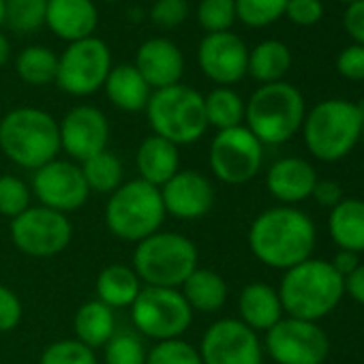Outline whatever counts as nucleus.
Wrapping results in <instances>:
<instances>
[{"label":"nucleus","instance_id":"1","mask_svg":"<svg viewBox=\"0 0 364 364\" xmlns=\"http://www.w3.org/2000/svg\"><path fill=\"white\" fill-rule=\"evenodd\" d=\"M317 232L309 215L291 206L264 210L249 228L251 253L270 268L289 270L313 257Z\"/></svg>","mask_w":364,"mask_h":364},{"label":"nucleus","instance_id":"2","mask_svg":"<svg viewBox=\"0 0 364 364\" xmlns=\"http://www.w3.org/2000/svg\"><path fill=\"white\" fill-rule=\"evenodd\" d=\"M277 291L287 317L319 321L338 306L345 285L330 262L311 257L285 270Z\"/></svg>","mask_w":364,"mask_h":364},{"label":"nucleus","instance_id":"3","mask_svg":"<svg viewBox=\"0 0 364 364\" xmlns=\"http://www.w3.org/2000/svg\"><path fill=\"white\" fill-rule=\"evenodd\" d=\"M364 107L345 99H326L317 103L302 122L306 150L323 161L334 163L345 159L360 141Z\"/></svg>","mask_w":364,"mask_h":364},{"label":"nucleus","instance_id":"4","mask_svg":"<svg viewBox=\"0 0 364 364\" xmlns=\"http://www.w3.org/2000/svg\"><path fill=\"white\" fill-rule=\"evenodd\" d=\"M0 150L24 169H39L60 152L58 122L37 107L11 109L0 120Z\"/></svg>","mask_w":364,"mask_h":364},{"label":"nucleus","instance_id":"5","mask_svg":"<svg viewBox=\"0 0 364 364\" xmlns=\"http://www.w3.org/2000/svg\"><path fill=\"white\" fill-rule=\"evenodd\" d=\"M306 107L302 92L287 84H262L245 105L247 129L262 144H285L291 139L304 122Z\"/></svg>","mask_w":364,"mask_h":364},{"label":"nucleus","instance_id":"6","mask_svg":"<svg viewBox=\"0 0 364 364\" xmlns=\"http://www.w3.org/2000/svg\"><path fill=\"white\" fill-rule=\"evenodd\" d=\"M146 116L154 135L173 146L196 144L208 129L204 95L185 84L154 90L146 105Z\"/></svg>","mask_w":364,"mask_h":364},{"label":"nucleus","instance_id":"7","mask_svg":"<svg viewBox=\"0 0 364 364\" xmlns=\"http://www.w3.org/2000/svg\"><path fill=\"white\" fill-rule=\"evenodd\" d=\"M198 247L182 234L156 232L137 242L133 251V270L150 287L178 289L198 268Z\"/></svg>","mask_w":364,"mask_h":364},{"label":"nucleus","instance_id":"8","mask_svg":"<svg viewBox=\"0 0 364 364\" xmlns=\"http://www.w3.org/2000/svg\"><path fill=\"white\" fill-rule=\"evenodd\" d=\"M165 208L161 191L146 180L135 178L120 185L107 200L105 225L107 230L127 242H141L156 234L163 225Z\"/></svg>","mask_w":364,"mask_h":364},{"label":"nucleus","instance_id":"9","mask_svg":"<svg viewBox=\"0 0 364 364\" xmlns=\"http://www.w3.org/2000/svg\"><path fill=\"white\" fill-rule=\"evenodd\" d=\"M135 328L156 343L180 338L193 321V311L180 289L171 287H141L131 304Z\"/></svg>","mask_w":364,"mask_h":364},{"label":"nucleus","instance_id":"10","mask_svg":"<svg viewBox=\"0 0 364 364\" xmlns=\"http://www.w3.org/2000/svg\"><path fill=\"white\" fill-rule=\"evenodd\" d=\"M210 169L225 185H245L259 173L264 144L247 129L234 127L219 131L210 144Z\"/></svg>","mask_w":364,"mask_h":364},{"label":"nucleus","instance_id":"11","mask_svg":"<svg viewBox=\"0 0 364 364\" xmlns=\"http://www.w3.org/2000/svg\"><path fill=\"white\" fill-rule=\"evenodd\" d=\"M109 71H112L109 48L101 39L88 37L71 43L63 52V56L58 58L56 84L73 97H86L103 88Z\"/></svg>","mask_w":364,"mask_h":364},{"label":"nucleus","instance_id":"12","mask_svg":"<svg viewBox=\"0 0 364 364\" xmlns=\"http://www.w3.org/2000/svg\"><path fill=\"white\" fill-rule=\"evenodd\" d=\"M9 234L11 242L22 253L31 257H54L69 247L73 225L63 213L46 206H31L11 221Z\"/></svg>","mask_w":364,"mask_h":364},{"label":"nucleus","instance_id":"13","mask_svg":"<svg viewBox=\"0 0 364 364\" xmlns=\"http://www.w3.org/2000/svg\"><path fill=\"white\" fill-rule=\"evenodd\" d=\"M266 349L277 364H323L330 338L317 321L283 317L266 332Z\"/></svg>","mask_w":364,"mask_h":364},{"label":"nucleus","instance_id":"14","mask_svg":"<svg viewBox=\"0 0 364 364\" xmlns=\"http://www.w3.org/2000/svg\"><path fill=\"white\" fill-rule=\"evenodd\" d=\"M200 355L204 364H262L264 349L257 332L240 319H219L202 336Z\"/></svg>","mask_w":364,"mask_h":364},{"label":"nucleus","instance_id":"15","mask_svg":"<svg viewBox=\"0 0 364 364\" xmlns=\"http://www.w3.org/2000/svg\"><path fill=\"white\" fill-rule=\"evenodd\" d=\"M33 191L41 206L63 215L80 210L90 196L80 165L60 159H54L35 169Z\"/></svg>","mask_w":364,"mask_h":364},{"label":"nucleus","instance_id":"16","mask_svg":"<svg viewBox=\"0 0 364 364\" xmlns=\"http://www.w3.org/2000/svg\"><path fill=\"white\" fill-rule=\"evenodd\" d=\"M165 215L182 221H196L210 213L215 204L213 182L198 169H185L173 173L159 189Z\"/></svg>","mask_w":364,"mask_h":364},{"label":"nucleus","instance_id":"17","mask_svg":"<svg viewBox=\"0 0 364 364\" xmlns=\"http://www.w3.org/2000/svg\"><path fill=\"white\" fill-rule=\"evenodd\" d=\"M60 148L75 161H86L107 148L109 124L101 109L92 105H77L69 109L58 124Z\"/></svg>","mask_w":364,"mask_h":364},{"label":"nucleus","instance_id":"18","mask_svg":"<svg viewBox=\"0 0 364 364\" xmlns=\"http://www.w3.org/2000/svg\"><path fill=\"white\" fill-rule=\"evenodd\" d=\"M198 63L206 77L221 86H232L247 75L249 50L234 33L206 35L198 50Z\"/></svg>","mask_w":364,"mask_h":364},{"label":"nucleus","instance_id":"19","mask_svg":"<svg viewBox=\"0 0 364 364\" xmlns=\"http://www.w3.org/2000/svg\"><path fill=\"white\" fill-rule=\"evenodd\" d=\"M135 69L141 73L150 88L161 90L180 84L182 71H185V58H182V52L176 43L163 37H154L139 46Z\"/></svg>","mask_w":364,"mask_h":364},{"label":"nucleus","instance_id":"20","mask_svg":"<svg viewBox=\"0 0 364 364\" xmlns=\"http://www.w3.org/2000/svg\"><path fill=\"white\" fill-rule=\"evenodd\" d=\"M317 180V171L309 161L300 156H285L268 169L266 187L274 200L283 206H291L311 198Z\"/></svg>","mask_w":364,"mask_h":364},{"label":"nucleus","instance_id":"21","mask_svg":"<svg viewBox=\"0 0 364 364\" xmlns=\"http://www.w3.org/2000/svg\"><path fill=\"white\" fill-rule=\"evenodd\" d=\"M99 16L92 0H48L46 24L56 37L69 43L92 37Z\"/></svg>","mask_w":364,"mask_h":364},{"label":"nucleus","instance_id":"22","mask_svg":"<svg viewBox=\"0 0 364 364\" xmlns=\"http://www.w3.org/2000/svg\"><path fill=\"white\" fill-rule=\"evenodd\" d=\"M240 321L253 332H268L283 319V304L279 291L266 283H249L238 298Z\"/></svg>","mask_w":364,"mask_h":364},{"label":"nucleus","instance_id":"23","mask_svg":"<svg viewBox=\"0 0 364 364\" xmlns=\"http://www.w3.org/2000/svg\"><path fill=\"white\" fill-rule=\"evenodd\" d=\"M135 165H137L141 180L161 189L173 173L180 171L178 169L180 167L178 146H173L171 141H167L159 135H150L139 144Z\"/></svg>","mask_w":364,"mask_h":364},{"label":"nucleus","instance_id":"24","mask_svg":"<svg viewBox=\"0 0 364 364\" xmlns=\"http://www.w3.org/2000/svg\"><path fill=\"white\" fill-rule=\"evenodd\" d=\"M103 86H105L107 99L122 112L146 109L150 95H152V88L146 84V80L135 69V65L114 67Z\"/></svg>","mask_w":364,"mask_h":364},{"label":"nucleus","instance_id":"25","mask_svg":"<svg viewBox=\"0 0 364 364\" xmlns=\"http://www.w3.org/2000/svg\"><path fill=\"white\" fill-rule=\"evenodd\" d=\"M328 232L343 251H364V200H343L328 215Z\"/></svg>","mask_w":364,"mask_h":364},{"label":"nucleus","instance_id":"26","mask_svg":"<svg viewBox=\"0 0 364 364\" xmlns=\"http://www.w3.org/2000/svg\"><path fill=\"white\" fill-rule=\"evenodd\" d=\"M97 300L107 304L109 309L131 306L141 291V281L131 266L124 264H109L105 266L95 283Z\"/></svg>","mask_w":364,"mask_h":364},{"label":"nucleus","instance_id":"27","mask_svg":"<svg viewBox=\"0 0 364 364\" xmlns=\"http://www.w3.org/2000/svg\"><path fill=\"white\" fill-rule=\"evenodd\" d=\"M180 291L189 302L191 311L200 313H217L228 300V283L223 281V277L215 270L200 266L180 285Z\"/></svg>","mask_w":364,"mask_h":364},{"label":"nucleus","instance_id":"28","mask_svg":"<svg viewBox=\"0 0 364 364\" xmlns=\"http://www.w3.org/2000/svg\"><path fill=\"white\" fill-rule=\"evenodd\" d=\"M73 328H75V338L86 347L90 349L105 347V343L116 332L114 309H109L101 300H88L77 309L73 317Z\"/></svg>","mask_w":364,"mask_h":364},{"label":"nucleus","instance_id":"29","mask_svg":"<svg viewBox=\"0 0 364 364\" xmlns=\"http://www.w3.org/2000/svg\"><path fill=\"white\" fill-rule=\"evenodd\" d=\"M289 67H291V52L285 43L277 39L262 41L253 52H249L247 73L259 84L283 82Z\"/></svg>","mask_w":364,"mask_h":364},{"label":"nucleus","instance_id":"30","mask_svg":"<svg viewBox=\"0 0 364 364\" xmlns=\"http://www.w3.org/2000/svg\"><path fill=\"white\" fill-rule=\"evenodd\" d=\"M90 191L112 196L122 185V163L112 150H103L80 165Z\"/></svg>","mask_w":364,"mask_h":364},{"label":"nucleus","instance_id":"31","mask_svg":"<svg viewBox=\"0 0 364 364\" xmlns=\"http://www.w3.org/2000/svg\"><path fill=\"white\" fill-rule=\"evenodd\" d=\"M204 105H206L208 124H213L215 129L225 131V129L242 127L245 103L240 95L234 92L232 88H225V86L215 88L208 97H204Z\"/></svg>","mask_w":364,"mask_h":364},{"label":"nucleus","instance_id":"32","mask_svg":"<svg viewBox=\"0 0 364 364\" xmlns=\"http://www.w3.org/2000/svg\"><path fill=\"white\" fill-rule=\"evenodd\" d=\"M16 69L20 73V77L26 84L33 86H46L56 82V73H58V56L41 46H33L26 48L16 63Z\"/></svg>","mask_w":364,"mask_h":364},{"label":"nucleus","instance_id":"33","mask_svg":"<svg viewBox=\"0 0 364 364\" xmlns=\"http://www.w3.org/2000/svg\"><path fill=\"white\" fill-rule=\"evenodd\" d=\"M48 0H5V22L18 33H33L46 24Z\"/></svg>","mask_w":364,"mask_h":364},{"label":"nucleus","instance_id":"34","mask_svg":"<svg viewBox=\"0 0 364 364\" xmlns=\"http://www.w3.org/2000/svg\"><path fill=\"white\" fill-rule=\"evenodd\" d=\"M146 355L144 341L131 330L114 332L105 343V364H146Z\"/></svg>","mask_w":364,"mask_h":364},{"label":"nucleus","instance_id":"35","mask_svg":"<svg viewBox=\"0 0 364 364\" xmlns=\"http://www.w3.org/2000/svg\"><path fill=\"white\" fill-rule=\"evenodd\" d=\"M236 3V18L251 26V28H262L279 18L285 16L287 0H234Z\"/></svg>","mask_w":364,"mask_h":364},{"label":"nucleus","instance_id":"36","mask_svg":"<svg viewBox=\"0 0 364 364\" xmlns=\"http://www.w3.org/2000/svg\"><path fill=\"white\" fill-rule=\"evenodd\" d=\"M31 208V189L18 176H0V215L7 219L20 217Z\"/></svg>","mask_w":364,"mask_h":364},{"label":"nucleus","instance_id":"37","mask_svg":"<svg viewBox=\"0 0 364 364\" xmlns=\"http://www.w3.org/2000/svg\"><path fill=\"white\" fill-rule=\"evenodd\" d=\"M39 364H97V355L77 338H60L46 347Z\"/></svg>","mask_w":364,"mask_h":364},{"label":"nucleus","instance_id":"38","mask_svg":"<svg viewBox=\"0 0 364 364\" xmlns=\"http://www.w3.org/2000/svg\"><path fill=\"white\" fill-rule=\"evenodd\" d=\"M236 20L234 0H202L198 9V22L208 33H228Z\"/></svg>","mask_w":364,"mask_h":364},{"label":"nucleus","instance_id":"39","mask_svg":"<svg viewBox=\"0 0 364 364\" xmlns=\"http://www.w3.org/2000/svg\"><path fill=\"white\" fill-rule=\"evenodd\" d=\"M146 364H204L200 351L182 338L156 343L148 355Z\"/></svg>","mask_w":364,"mask_h":364},{"label":"nucleus","instance_id":"40","mask_svg":"<svg viewBox=\"0 0 364 364\" xmlns=\"http://www.w3.org/2000/svg\"><path fill=\"white\" fill-rule=\"evenodd\" d=\"M187 18H189L187 0H154V5L150 9V20L165 31L180 26Z\"/></svg>","mask_w":364,"mask_h":364},{"label":"nucleus","instance_id":"41","mask_svg":"<svg viewBox=\"0 0 364 364\" xmlns=\"http://www.w3.org/2000/svg\"><path fill=\"white\" fill-rule=\"evenodd\" d=\"M20 321H22L20 298L16 296V291H11L9 287L0 283V334L16 330Z\"/></svg>","mask_w":364,"mask_h":364},{"label":"nucleus","instance_id":"42","mask_svg":"<svg viewBox=\"0 0 364 364\" xmlns=\"http://www.w3.org/2000/svg\"><path fill=\"white\" fill-rule=\"evenodd\" d=\"M285 16L298 26H313L323 18V5L319 0H287Z\"/></svg>","mask_w":364,"mask_h":364},{"label":"nucleus","instance_id":"43","mask_svg":"<svg viewBox=\"0 0 364 364\" xmlns=\"http://www.w3.org/2000/svg\"><path fill=\"white\" fill-rule=\"evenodd\" d=\"M336 71L351 82H362L364 80V48L362 46L345 48L336 58Z\"/></svg>","mask_w":364,"mask_h":364},{"label":"nucleus","instance_id":"44","mask_svg":"<svg viewBox=\"0 0 364 364\" xmlns=\"http://www.w3.org/2000/svg\"><path fill=\"white\" fill-rule=\"evenodd\" d=\"M343 24L347 35L355 41V46L364 48V0H355V3L347 5Z\"/></svg>","mask_w":364,"mask_h":364},{"label":"nucleus","instance_id":"45","mask_svg":"<svg viewBox=\"0 0 364 364\" xmlns=\"http://www.w3.org/2000/svg\"><path fill=\"white\" fill-rule=\"evenodd\" d=\"M311 198L326 208H334L336 204L343 202V191H341V185L334 180H317Z\"/></svg>","mask_w":364,"mask_h":364},{"label":"nucleus","instance_id":"46","mask_svg":"<svg viewBox=\"0 0 364 364\" xmlns=\"http://www.w3.org/2000/svg\"><path fill=\"white\" fill-rule=\"evenodd\" d=\"M343 285L349 298H353L358 304H364V264H360L349 277H345Z\"/></svg>","mask_w":364,"mask_h":364},{"label":"nucleus","instance_id":"47","mask_svg":"<svg viewBox=\"0 0 364 364\" xmlns=\"http://www.w3.org/2000/svg\"><path fill=\"white\" fill-rule=\"evenodd\" d=\"M332 268L345 279V277H349L358 266H360V259H358V253H351V251H343V249H338V253L332 257Z\"/></svg>","mask_w":364,"mask_h":364},{"label":"nucleus","instance_id":"48","mask_svg":"<svg viewBox=\"0 0 364 364\" xmlns=\"http://www.w3.org/2000/svg\"><path fill=\"white\" fill-rule=\"evenodd\" d=\"M9 54H11L9 41H7V37L3 33H0V67H3L9 60Z\"/></svg>","mask_w":364,"mask_h":364},{"label":"nucleus","instance_id":"49","mask_svg":"<svg viewBox=\"0 0 364 364\" xmlns=\"http://www.w3.org/2000/svg\"><path fill=\"white\" fill-rule=\"evenodd\" d=\"M5 22V0H0V24Z\"/></svg>","mask_w":364,"mask_h":364},{"label":"nucleus","instance_id":"50","mask_svg":"<svg viewBox=\"0 0 364 364\" xmlns=\"http://www.w3.org/2000/svg\"><path fill=\"white\" fill-rule=\"evenodd\" d=\"M360 139L364 141V120H362V131H360Z\"/></svg>","mask_w":364,"mask_h":364},{"label":"nucleus","instance_id":"51","mask_svg":"<svg viewBox=\"0 0 364 364\" xmlns=\"http://www.w3.org/2000/svg\"><path fill=\"white\" fill-rule=\"evenodd\" d=\"M341 3H347V5H351V3H355V0H341Z\"/></svg>","mask_w":364,"mask_h":364},{"label":"nucleus","instance_id":"52","mask_svg":"<svg viewBox=\"0 0 364 364\" xmlns=\"http://www.w3.org/2000/svg\"><path fill=\"white\" fill-rule=\"evenodd\" d=\"M105 3H116V0H105Z\"/></svg>","mask_w":364,"mask_h":364}]
</instances>
